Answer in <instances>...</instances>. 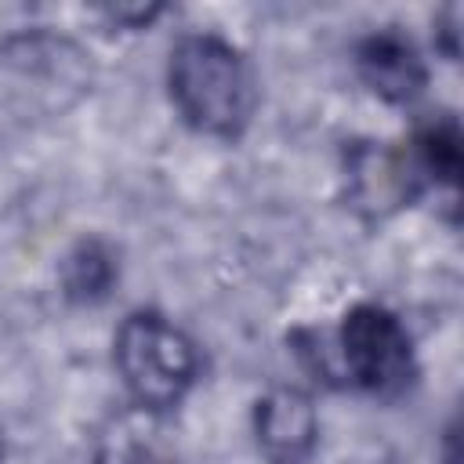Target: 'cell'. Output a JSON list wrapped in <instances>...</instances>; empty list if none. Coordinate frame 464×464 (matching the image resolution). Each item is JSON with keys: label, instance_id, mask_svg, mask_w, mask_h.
I'll return each mask as SVG.
<instances>
[{"label": "cell", "instance_id": "6", "mask_svg": "<svg viewBox=\"0 0 464 464\" xmlns=\"http://www.w3.org/2000/svg\"><path fill=\"white\" fill-rule=\"evenodd\" d=\"M112 272V254L102 243H80L65 261V286L76 297H102Z\"/></svg>", "mask_w": 464, "mask_h": 464}, {"label": "cell", "instance_id": "7", "mask_svg": "<svg viewBox=\"0 0 464 464\" xmlns=\"http://www.w3.org/2000/svg\"><path fill=\"white\" fill-rule=\"evenodd\" d=\"M417 163L431 178L457 181V174H460V134H457L453 120H442V123H431V127L420 130V138H417Z\"/></svg>", "mask_w": 464, "mask_h": 464}, {"label": "cell", "instance_id": "2", "mask_svg": "<svg viewBox=\"0 0 464 464\" xmlns=\"http://www.w3.org/2000/svg\"><path fill=\"white\" fill-rule=\"evenodd\" d=\"M116 366L141 406H174L196 377L192 341L156 312H134L116 334Z\"/></svg>", "mask_w": 464, "mask_h": 464}, {"label": "cell", "instance_id": "4", "mask_svg": "<svg viewBox=\"0 0 464 464\" xmlns=\"http://www.w3.org/2000/svg\"><path fill=\"white\" fill-rule=\"evenodd\" d=\"M257 442L272 464H301L319 435L315 406L297 388H276L257 402Z\"/></svg>", "mask_w": 464, "mask_h": 464}, {"label": "cell", "instance_id": "5", "mask_svg": "<svg viewBox=\"0 0 464 464\" xmlns=\"http://www.w3.org/2000/svg\"><path fill=\"white\" fill-rule=\"evenodd\" d=\"M359 72L388 102L417 98L424 80H428L420 54L399 33H373V36H366L362 47H359Z\"/></svg>", "mask_w": 464, "mask_h": 464}, {"label": "cell", "instance_id": "1", "mask_svg": "<svg viewBox=\"0 0 464 464\" xmlns=\"http://www.w3.org/2000/svg\"><path fill=\"white\" fill-rule=\"evenodd\" d=\"M170 98L181 116L207 130L232 138L246 127L254 112V80L243 54L214 36V33H188L170 51Z\"/></svg>", "mask_w": 464, "mask_h": 464}, {"label": "cell", "instance_id": "3", "mask_svg": "<svg viewBox=\"0 0 464 464\" xmlns=\"http://www.w3.org/2000/svg\"><path fill=\"white\" fill-rule=\"evenodd\" d=\"M341 355L348 373L370 392H399L413 373V352L402 323L381 304H355L341 323Z\"/></svg>", "mask_w": 464, "mask_h": 464}]
</instances>
